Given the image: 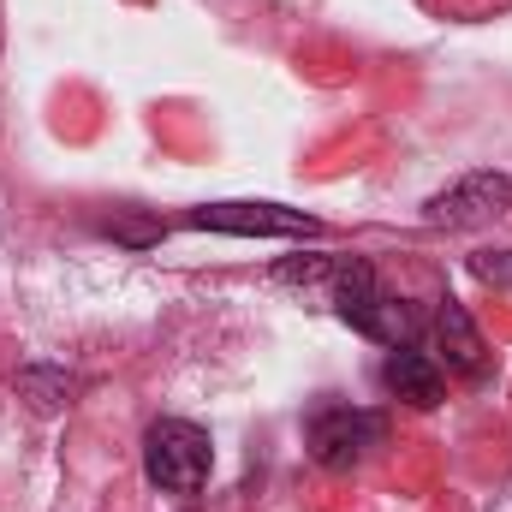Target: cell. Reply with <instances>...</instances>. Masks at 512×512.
Segmentation results:
<instances>
[{"label":"cell","mask_w":512,"mask_h":512,"mask_svg":"<svg viewBox=\"0 0 512 512\" xmlns=\"http://www.w3.org/2000/svg\"><path fill=\"white\" fill-rule=\"evenodd\" d=\"M328 298H334L340 322H352L358 334L382 340L387 352L417 340V310H411L405 298H393V292H387L382 280H376V268H370L364 256H340V262H334Z\"/></svg>","instance_id":"6da1fadb"},{"label":"cell","mask_w":512,"mask_h":512,"mask_svg":"<svg viewBox=\"0 0 512 512\" xmlns=\"http://www.w3.org/2000/svg\"><path fill=\"white\" fill-rule=\"evenodd\" d=\"M209 465H215V447H209V435H203L197 423H185V417L149 423V435H143V477H149L155 489H167V495H197V489L209 483Z\"/></svg>","instance_id":"7a4b0ae2"},{"label":"cell","mask_w":512,"mask_h":512,"mask_svg":"<svg viewBox=\"0 0 512 512\" xmlns=\"http://www.w3.org/2000/svg\"><path fill=\"white\" fill-rule=\"evenodd\" d=\"M304 441H310V459L316 465L352 471V465H364L382 447V417L376 411H358V405H322L304 423Z\"/></svg>","instance_id":"3957f363"},{"label":"cell","mask_w":512,"mask_h":512,"mask_svg":"<svg viewBox=\"0 0 512 512\" xmlns=\"http://www.w3.org/2000/svg\"><path fill=\"white\" fill-rule=\"evenodd\" d=\"M512 215V179L507 173H465L453 179L447 191H435L423 203V221L429 227H447V233H471V227H489Z\"/></svg>","instance_id":"277c9868"},{"label":"cell","mask_w":512,"mask_h":512,"mask_svg":"<svg viewBox=\"0 0 512 512\" xmlns=\"http://www.w3.org/2000/svg\"><path fill=\"white\" fill-rule=\"evenodd\" d=\"M191 227L233 233V239H322L316 215L280 209V203H209V209H191Z\"/></svg>","instance_id":"5b68a950"},{"label":"cell","mask_w":512,"mask_h":512,"mask_svg":"<svg viewBox=\"0 0 512 512\" xmlns=\"http://www.w3.org/2000/svg\"><path fill=\"white\" fill-rule=\"evenodd\" d=\"M382 382L393 399H405V405H417V411H435L441 399H447V376H441V364L429 358V352H417V346H393L382 364Z\"/></svg>","instance_id":"8992f818"},{"label":"cell","mask_w":512,"mask_h":512,"mask_svg":"<svg viewBox=\"0 0 512 512\" xmlns=\"http://www.w3.org/2000/svg\"><path fill=\"white\" fill-rule=\"evenodd\" d=\"M435 346H441V358H447L453 376H477L489 364V346H483V334H477V322H471V310L459 298H441V310H435Z\"/></svg>","instance_id":"52a82bcc"},{"label":"cell","mask_w":512,"mask_h":512,"mask_svg":"<svg viewBox=\"0 0 512 512\" xmlns=\"http://www.w3.org/2000/svg\"><path fill=\"white\" fill-rule=\"evenodd\" d=\"M18 387L30 393V405H36V411H60V405H66V393H72V382H66L60 370H24Z\"/></svg>","instance_id":"ba28073f"},{"label":"cell","mask_w":512,"mask_h":512,"mask_svg":"<svg viewBox=\"0 0 512 512\" xmlns=\"http://www.w3.org/2000/svg\"><path fill=\"white\" fill-rule=\"evenodd\" d=\"M471 274L489 280V286H512V251H477L471 256Z\"/></svg>","instance_id":"9c48e42d"}]
</instances>
